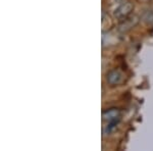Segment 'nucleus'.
<instances>
[{"mask_svg":"<svg viewBox=\"0 0 153 151\" xmlns=\"http://www.w3.org/2000/svg\"><path fill=\"white\" fill-rule=\"evenodd\" d=\"M124 74L118 70H111L106 74V82L110 86H117L124 82Z\"/></svg>","mask_w":153,"mask_h":151,"instance_id":"nucleus-1","label":"nucleus"},{"mask_svg":"<svg viewBox=\"0 0 153 151\" xmlns=\"http://www.w3.org/2000/svg\"><path fill=\"white\" fill-rule=\"evenodd\" d=\"M134 8V5L131 1H126L124 3H122L120 6L115 9L114 11V16L118 19H123L128 18V16L131 13V11Z\"/></svg>","mask_w":153,"mask_h":151,"instance_id":"nucleus-2","label":"nucleus"},{"mask_svg":"<svg viewBox=\"0 0 153 151\" xmlns=\"http://www.w3.org/2000/svg\"><path fill=\"white\" fill-rule=\"evenodd\" d=\"M102 118L104 122H111L120 118V110L117 108H110V109L104 110L102 113Z\"/></svg>","mask_w":153,"mask_h":151,"instance_id":"nucleus-3","label":"nucleus"},{"mask_svg":"<svg viewBox=\"0 0 153 151\" xmlns=\"http://www.w3.org/2000/svg\"><path fill=\"white\" fill-rule=\"evenodd\" d=\"M137 23H138V18L136 16H131V18H126L124 19V22L120 25L118 28H120V31L127 32L132 29L133 27H135L136 25H137Z\"/></svg>","mask_w":153,"mask_h":151,"instance_id":"nucleus-4","label":"nucleus"},{"mask_svg":"<svg viewBox=\"0 0 153 151\" xmlns=\"http://www.w3.org/2000/svg\"><path fill=\"white\" fill-rule=\"evenodd\" d=\"M120 118L118 120H115V121H111V122H107L106 126L103 128V135L104 136H107V135H110L117 130L118 123H120Z\"/></svg>","mask_w":153,"mask_h":151,"instance_id":"nucleus-5","label":"nucleus"},{"mask_svg":"<svg viewBox=\"0 0 153 151\" xmlns=\"http://www.w3.org/2000/svg\"><path fill=\"white\" fill-rule=\"evenodd\" d=\"M142 19L145 23L148 25H153V11L152 10H145L142 14Z\"/></svg>","mask_w":153,"mask_h":151,"instance_id":"nucleus-6","label":"nucleus"}]
</instances>
